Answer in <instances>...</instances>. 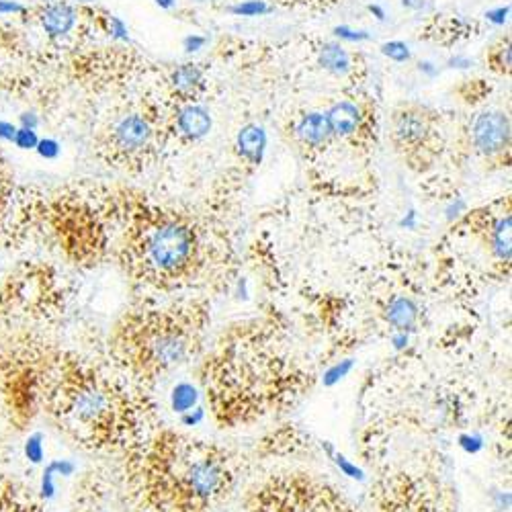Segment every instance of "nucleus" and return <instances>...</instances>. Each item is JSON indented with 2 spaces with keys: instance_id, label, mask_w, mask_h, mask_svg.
I'll list each match as a JSON object with an SVG mask.
<instances>
[{
  "instance_id": "obj_28",
  "label": "nucleus",
  "mask_w": 512,
  "mask_h": 512,
  "mask_svg": "<svg viewBox=\"0 0 512 512\" xmlns=\"http://www.w3.org/2000/svg\"><path fill=\"white\" fill-rule=\"evenodd\" d=\"M15 132H17V127H15L13 123H9V121H0V140L13 142Z\"/></svg>"
},
{
  "instance_id": "obj_15",
  "label": "nucleus",
  "mask_w": 512,
  "mask_h": 512,
  "mask_svg": "<svg viewBox=\"0 0 512 512\" xmlns=\"http://www.w3.org/2000/svg\"><path fill=\"white\" fill-rule=\"evenodd\" d=\"M201 80H203V72L195 64H183L173 72V84L183 93L195 91L201 84Z\"/></svg>"
},
{
  "instance_id": "obj_4",
  "label": "nucleus",
  "mask_w": 512,
  "mask_h": 512,
  "mask_svg": "<svg viewBox=\"0 0 512 512\" xmlns=\"http://www.w3.org/2000/svg\"><path fill=\"white\" fill-rule=\"evenodd\" d=\"M209 324V306L199 300L125 314L111 336V353L130 381L152 390L191 363Z\"/></svg>"
},
{
  "instance_id": "obj_13",
  "label": "nucleus",
  "mask_w": 512,
  "mask_h": 512,
  "mask_svg": "<svg viewBox=\"0 0 512 512\" xmlns=\"http://www.w3.org/2000/svg\"><path fill=\"white\" fill-rule=\"evenodd\" d=\"M297 134H300V138L312 146L324 144L330 136V125H328L326 115H322V113L306 115L300 121V125H297Z\"/></svg>"
},
{
  "instance_id": "obj_10",
  "label": "nucleus",
  "mask_w": 512,
  "mask_h": 512,
  "mask_svg": "<svg viewBox=\"0 0 512 512\" xmlns=\"http://www.w3.org/2000/svg\"><path fill=\"white\" fill-rule=\"evenodd\" d=\"M326 119H328V125H330V134L351 136L361 123V113L351 103H338L328 111Z\"/></svg>"
},
{
  "instance_id": "obj_24",
  "label": "nucleus",
  "mask_w": 512,
  "mask_h": 512,
  "mask_svg": "<svg viewBox=\"0 0 512 512\" xmlns=\"http://www.w3.org/2000/svg\"><path fill=\"white\" fill-rule=\"evenodd\" d=\"M35 148H37L39 156H44L48 160H52V158H56L60 154V146H58L56 140H39Z\"/></svg>"
},
{
  "instance_id": "obj_1",
  "label": "nucleus",
  "mask_w": 512,
  "mask_h": 512,
  "mask_svg": "<svg viewBox=\"0 0 512 512\" xmlns=\"http://www.w3.org/2000/svg\"><path fill=\"white\" fill-rule=\"evenodd\" d=\"M125 453V490L138 512H213L234 490L236 457L173 429L148 431Z\"/></svg>"
},
{
  "instance_id": "obj_7",
  "label": "nucleus",
  "mask_w": 512,
  "mask_h": 512,
  "mask_svg": "<svg viewBox=\"0 0 512 512\" xmlns=\"http://www.w3.org/2000/svg\"><path fill=\"white\" fill-rule=\"evenodd\" d=\"M474 142L488 156L502 152L510 142L508 117L498 111L482 113L474 123Z\"/></svg>"
},
{
  "instance_id": "obj_34",
  "label": "nucleus",
  "mask_w": 512,
  "mask_h": 512,
  "mask_svg": "<svg viewBox=\"0 0 512 512\" xmlns=\"http://www.w3.org/2000/svg\"><path fill=\"white\" fill-rule=\"evenodd\" d=\"M369 13H373L375 19H379V21L386 19V11H383V9L377 7V5H369Z\"/></svg>"
},
{
  "instance_id": "obj_33",
  "label": "nucleus",
  "mask_w": 512,
  "mask_h": 512,
  "mask_svg": "<svg viewBox=\"0 0 512 512\" xmlns=\"http://www.w3.org/2000/svg\"><path fill=\"white\" fill-rule=\"evenodd\" d=\"M402 5L412 11H420L424 7V0H402Z\"/></svg>"
},
{
  "instance_id": "obj_36",
  "label": "nucleus",
  "mask_w": 512,
  "mask_h": 512,
  "mask_svg": "<svg viewBox=\"0 0 512 512\" xmlns=\"http://www.w3.org/2000/svg\"><path fill=\"white\" fill-rule=\"evenodd\" d=\"M84 3H93V0H84Z\"/></svg>"
},
{
  "instance_id": "obj_6",
  "label": "nucleus",
  "mask_w": 512,
  "mask_h": 512,
  "mask_svg": "<svg viewBox=\"0 0 512 512\" xmlns=\"http://www.w3.org/2000/svg\"><path fill=\"white\" fill-rule=\"evenodd\" d=\"M246 512H359L334 484L308 472L275 474L246 494Z\"/></svg>"
},
{
  "instance_id": "obj_29",
  "label": "nucleus",
  "mask_w": 512,
  "mask_h": 512,
  "mask_svg": "<svg viewBox=\"0 0 512 512\" xmlns=\"http://www.w3.org/2000/svg\"><path fill=\"white\" fill-rule=\"evenodd\" d=\"M25 9L19 3H13V0H0V15L5 13H23Z\"/></svg>"
},
{
  "instance_id": "obj_35",
  "label": "nucleus",
  "mask_w": 512,
  "mask_h": 512,
  "mask_svg": "<svg viewBox=\"0 0 512 512\" xmlns=\"http://www.w3.org/2000/svg\"><path fill=\"white\" fill-rule=\"evenodd\" d=\"M156 5L160 9H173L177 5V0H156Z\"/></svg>"
},
{
  "instance_id": "obj_32",
  "label": "nucleus",
  "mask_w": 512,
  "mask_h": 512,
  "mask_svg": "<svg viewBox=\"0 0 512 512\" xmlns=\"http://www.w3.org/2000/svg\"><path fill=\"white\" fill-rule=\"evenodd\" d=\"M420 72H424L426 76H437V68L431 62H420Z\"/></svg>"
},
{
  "instance_id": "obj_3",
  "label": "nucleus",
  "mask_w": 512,
  "mask_h": 512,
  "mask_svg": "<svg viewBox=\"0 0 512 512\" xmlns=\"http://www.w3.org/2000/svg\"><path fill=\"white\" fill-rule=\"evenodd\" d=\"M50 412L84 447L127 451L146 433L152 402L132 381H121L80 359H64L52 373Z\"/></svg>"
},
{
  "instance_id": "obj_2",
  "label": "nucleus",
  "mask_w": 512,
  "mask_h": 512,
  "mask_svg": "<svg viewBox=\"0 0 512 512\" xmlns=\"http://www.w3.org/2000/svg\"><path fill=\"white\" fill-rule=\"evenodd\" d=\"M201 383L216 422L236 429L291 406L310 388L312 375L271 330L254 324L220 340L203 363Z\"/></svg>"
},
{
  "instance_id": "obj_19",
  "label": "nucleus",
  "mask_w": 512,
  "mask_h": 512,
  "mask_svg": "<svg viewBox=\"0 0 512 512\" xmlns=\"http://www.w3.org/2000/svg\"><path fill=\"white\" fill-rule=\"evenodd\" d=\"M383 56H388L394 62H408L410 60V48L404 41H388V44L381 46Z\"/></svg>"
},
{
  "instance_id": "obj_31",
  "label": "nucleus",
  "mask_w": 512,
  "mask_h": 512,
  "mask_svg": "<svg viewBox=\"0 0 512 512\" xmlns=\"http://www.w3.org/2000/svg\"><path fill=\"white\" fill-rule=\"evenodd\" d=\"M21 123H23L25 130H33V132H35V127H37V117H35L33 113H23V115H21Z\"/></svg>"
},
{
  "instance_id": "obj_18",
  "label": "nucleus",
  "mask_w": 512,
  "mask_h": 512,
  "mask_svg": "<svg viewBox=\"0 0 512 512\" xmlns=\"http://www.w3.org/2000/svg\"><path fill=\"white\" fill-rule=\"evenodd\" d=\"M234 15L238 17H261V15H267L271 13V7L265 5L263 0H246V3L242 5H236L230 9Z\"/></svg>"
},
{
  "instance_id": "obj_9",
  "label": "nucleus",
  "mask_w": 512,
  "mask_h": 512,
  "mask_svg": "<svg viewBox=\"0 0 512 512\" xmlns=\"http://www.w3.org/2000/svg\"><path fill=\"white\" fill-rule=\"evenodd\" d=\"M74 23H76V11L66 3L50 5V7H46L44 13H41V25H44L46 33L52 37L70 33Z\"/></svg>"
},
{
  "instance_id": "obj_30",
  "label": "nucleus",
  "mask_w": 512,
  "mask_h": 512,
  "mask_svg": "<svg viewBox=\"0 0 512 512\" xmlns=\"http://www.w3.org/2000/svg\"><path fill=\"white\" fill-rule=\"evenodd\" d=\"M449 66H451V68L465 70V68H472V66H474V62L469 60V58H463V56H455V58H451V60H449Z\"/></svg>"
},
{
  "instance_id": "obj_22",
  "label": "nucleus",
  "mask_w": 512,
  "mask_h": 512,
  "mask_svg": "<svg viewBox=\"0 0 512 512\" xmlns=\"http://www.w3.org/2000/svg\"><path fill=\"white\" fill-rule=\"evenodd\" d=\"M25 455L27 459H31L33 463H39L44 459V445H41V435H33L29 437L27 445H25Z\"/></svg>"
},
{
  "instance_id": "obj_11",
  "label": "nucleus",
  "mask_w": 512,
  "mask_h": 512,
  "mask_svg": "<svg viewBox=\"0 0 512 512\" xmlns=\"http://www.w3.org/2000/svg\"><path fill=\"white\" fill-rule=\"evenodd\" d=\"M179 130L193 140H199L203 136H207V132L211 130V117L203 107L191 105L185 107L179 115Z\"/></svg>"
},
{
  "instance_id": "obj_17",
  "label": "nucleus",
  "mask_w": 512,
  "mask_h": 512,
  "mask_svg": "<svg viewBox=\"0 0 512 512\" xmlns=\"http://www.w3.org/2000/svg\"><path fill=\"white\" fill-rule=\"evenodd\" d=\"M414 318H416V308L408 300H398L390 306V322L394 326L406 328L414 322Z\"/></svg>"
},
{
  "instance_id": "obj_27",
  "label": "nucleus",
  "mask_w": 512,
  "mask_h": 512,
  "mask_svg": "<svg viewBox=\"0 0 512 512\" xmlns=\"http://www.w3.org/2000/svg\"><path fill=\"white\" fill-rule=\"evenodd\" d=\"M111 33L117 39H127V37H130V35H127V27L123 25V21L119 17H111Z\"/></svg>"
},
{
  "instance_id": "obj_21",
  "label": "nucleus",
  "mask_w": 512,
  "mask_h": 512,
  "mask_svg": "<svg viewBox=\"0 0 512 512\" xmlns=\"http://www.w3.org/2000/svg\"><path fill=\"white\" fill-rule=\"evenodd\" d=\"M13 142H15L17 148H21V150H33L39 140H37V136H35L33 130H25V127H21V130L15 132Z\"/></svg>"
},
{
  "instance_id": "obj_23",
  "label": "nucleus",
  "mask_w": 512,
  "mask_h": 512,
  "mask_svg": "<svg viewBox=\"0 0 512 512\" xmlns=\"http://www.w3.org/2000/svg\"><path fill=\"white\" fill-rule=\"evenodd\" d=\"M334 35L345 39V41H367L369 39V33L367 31H355L347 25H340V27H334Z\"/></svg>"
},
{
  "instance_id": "obj_14",
  "label": "nucleus",
  "mask_w": 512,
  "mask_h": 512,
  "mask_svg": "<svg viewBox=\"0 0 512 512\" xmlns=\"http://www.w3.org/2000/svg\"><path fill=\"white\" fill-rule=\"evenodd\" d=\"M320 66L324 70L340 76V74H347L351 70V60L343 48L336 44H328L320 52Z\"/></svg>"
},
{
  "instance_id": "obj_20",
  "label": "nucleus",
  "mask_w": 512,
  "mask_h": 512,
  "mask_svg": "<svg viewBox=\"0 0 512 512\" xmlns=\"http://www.w3.org/2000/svg\"><path fill=\"white\" fill-rule=\"evenodd\" d=\"M195 390L191 388V386H181V388H177V392H175V398H173V406H175V410H179V412H187L193 404H195Z\"/></svg>"
},
{
  "instance_id": "obj_26",
  "label": "nucleus",
  "mask_w": 512,
  "mask_h": 512,
  "mask_svg": "<svg viewBox=\"0 0 512 512\" xmlns=\"http://www.w3.org/2000/svg\"><path fill=\"white\" fill-rule=\"evenodd\" d=\"M183 46H185V50H187L189 54L199 52V50L205 46V37H201V35H189V37L183 41Z\"/></svg>"
},
{
  "instance_id": "obj_12",
  "label": "nucleus",
  "mask_w": 512,
  "mask_h": 512,
  "mask_svg": "<svg viewBox=\"0 0 512 512\" xmlns=\"http://www.w3.org/2000/svg\"><path fill=\"white\" fill-rule=\"evenodd\" d=\"M238 148L248 160L259 164L263 160V154L267 148V134L263 127H259V125L242 127L238 134Z\"/></svg>"
},
{
  "instance_id": "obj_5",
  "label": "nucleus",
  "mask_w": 512,
  "mask_h": 512,
  "mask_svg": "<svg viewBox=\"0 0 512 512\" xmlns=\"http://www.w3.org/2000/svg\"><path fill=\"white\" fill-rule=\"evenodd\" d=\"M121 265L134 281L162 293L201 285L222 267L209 261L199 232L179 220L140 226L123 244Z\"/></svg>"
},
{
  "instance_id": "obj_16",
  "label": "nucleus",
  "mask_w": 512,
  "mask_h": 512,
  "mask_svg": "<svg viewBox=\"0 0 512 512\" xmlns=\"http://www.w3.org/2000/svg\"><path fill=\"white\" fill-rule=\"evenodd\" d=\"M426 125L416 113H404L398 117V136L406 142L420 140L424 136Z\"/></svg>"
},
{
  "instance_id": "obj_8",
  "label": "nucleus",
  "mask_w": 512,
  "mask_h": 512,
  "mask_svg": "<svg viewBox=\"0 0 512 512\" xmlns=\"http://www.w3.org/2000/svg\"><path fill=\"white\" fill-rule=\"evenodd\" d=\"M150 136H152V132H150L148 121L142 117H136V115L123 119L115 130V140H117L119 148H123L127 152H136V150L144 148L148 144Z\"/></svg>"
},
{
  "instance_id": "obj_25",
  "label": "nucleus",
  "mask_w": 512,
  "mask_h": 512,
  "mask_svg": "<svg viewBox=\"0 0 512 512\" xmlns=\"http://www.w3.org/2000/svg\"><path fill=\"white\" fill-rule=\"evenodd\" d=\"M508 15H510V7H498V9L488 11V13H486V19H488L490 23H494V25H504L506 19H508Z\"/></svg>"
}]
</instances>
